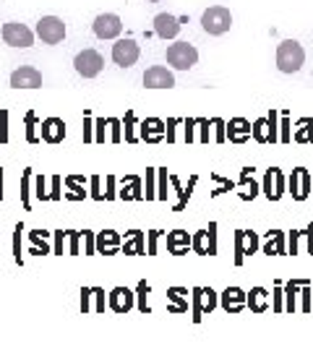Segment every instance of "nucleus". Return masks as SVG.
<instances>
[{
    "mask_svg": "<svg viewBox=\"0 0 313 352\" xmlns=\"http://www.w3.org/2000/svg\"><path fill=\"white\" fill-rule=\"evenodd\" d=\"M305 63V50H303L301 42L295 39H285L279 47H277V68L282 74H298Z\"/></svg>",
    "mask_w": 313,
    "mask_h": 352,
    "instance_id": "obj_1",
    "label": "nucleus"
},
{
    "mask_svg": "<svg viewBox=\"0 0 313 352\" xmlns=\"http://www.w3.org/2000/svg\"><path fill=\"white\" fill-rule=\"evenodd\" d=\"M201 26H204V32H206V34L219 37V34L230 32V26H233V16H230V11H227L225 6H212V8H206L204 16H201Z\"/></svg>",
    "mask_w": 313,
    "mask_h": 352,
    "instance_id": "obj_2",
    "label": "nucleus"
},
{
    "mask_svg": "<svg viewBox=\"0 0 313 352\" xmlns=\"http://www.w3.org/2000/svg\"><path fill=\"white\" fill-rule=\"evenodd\" d=\"M167 63L177 68V71H188V68H193L199 63V50L193 45H188V42H175V45L167 47Z\"/></svg>",
    "mask_w": 313,
    "mask_h": 352,
    "instance_id": "obj_3",
    "label": "nucleus"
},
{
    "mask_svg": "<svg viewBox=\"0 0 313 352\" xmlns=\"http://www.w3.org/2000/svg\"><path fill=\"white\" fill-rule=\"evenodd\" d=\"M37 34L45 45H58L65 37V24L58 16H42L37 21Z\"/></svg>",
    "mask_w": 313,
    "mask_h": 352,
    "instance_id": "obj_4",
    "label": "nucleus"
},
{
    "mask_svg": "<svg viewBox=\"0 0 313 352\" xmlns=\"http://www.w3.org/2000/svg\"><path fill=\"white\" fill-rule=\"evenodd\" d=\"M3 39L11 47H32L34 45V32L29 26L19 24V21H11V24L3 26Z\"/></svg>",
    "mask_w": 313,
    "mask_h": 352,
    "instance_id": "obj_5",
    "label": "nucleus"
},
{
    "mask_svg": "<svg viewBox=\"0 0 313 352\" xmlns=\"http://www.w3.org/2000/svg\"><path fill=\"white\" fill-rule=\"evenodd\" d=\"M76 71H78V76H84V78H94V76H100L102 65H105V60H102V55L97 50H84L76 55Z\"/></svg>",
    "mask_w": 313,
    "mask_h": 352,
    "instance_id": "obj_6",
    "label": "nucleus"
},
{
    "mask_svg": "<svg viewBox=\"0 0 313 352\" xmlns=\"http://www.w3.org/2000/svg\"><path fill=\"white\" fill-rule=\"evenodd\" d=\"M288 186H290V193H292V199H298V201H305V199L311 196V188H313L311 173H308L305 167H298V170H292V175H290Z\"/></svg>",
    "mask_w": 313,
    "mask_h": 352,
    "instance_id": "obj_7",
    "label": "nucleus"
},
{
    "mask_svg": "<svg viewBox=\"0 0 313 352\" xmlns=\"http://www.w3.org/2000/svg\"><path fill=\"white\" fill-rule=\"evenodd\" d=\"M120 32H123V21L115 13H100L94 19V34L100 39H115L120 37Z\"/></svg>",
    "mask_w": 313,
    "mask_h": 352,
    "instance_id": "obj_8",
    "label": "nucleus"
},
{
    "mask_svg": "<svg viewBox=\"0 0 313 352\" xmlns=\"http://www.w3.org/2000/svg\"><path fill=\"white\" fill-rule=\"evenodd\" d=\"M113 60L115 65H120V68H131V65L138 60V45L133 39H118L113 45Z\"/></svg>",
    "mask_w": 313,
    "mask_h": 352,
    "instance_id": "obj_9",
    "label": "nucleus"
},
{
    "mask_svg": "<svg viewBox=\"0 0 313 352\" xmlns=\"http://www.w3.org/2000/svg\"><path fill=\"white\" fill-rule=\"evenodd\" d=\"M217 308V295L212 287H196L193 289V321L199 324L201 316Z\"/></svg>",
    "mask_w": 313,
    "mask_h": 352,
    "instance_id": "obj_10",
    "label": "nucleus"
},
{
    "mask_svg": "<svg viewBox=\"0 0 313 352\" xmlns=\"http://www.w3.org/2000/svg\"><path fill=\"white\" fill-rule=\"evenodd\" d=\"M256 248H259V235L256 232H248V230H238L235 232V264H243L246 256L256 253Z\"/></svg>",
    "mask_w": 313,
    "mask_h": 352,
    "instance_id": "obj_11",
    "label": "nucleus"
},
{
    "mask_svg": "<svg viewBox=\"0 0 313 352\" xmlns=\"http://www.w3.org/2000/svg\"><path fill=\"white\" fill-rule=\"evenodd\" d=\"M11 87L13 89H37L42 87V74L32 65H21L11 74Z\"/></svg>",
    "mask_w": 313,
    "mask_h": 352,
    "instance_id": "obj_12",
    "label": "nucleus"
},
{
    "mask_svg": "<svg viewBox=\"0 0 313 352\" xmlns=\"http://www.w3.org/2000/svg\"><path fill=\"white\" fill-rule=\"evenodd\" d=\"M144 87L147 89H173L175 87V76L170 74L164 65H151L144 74Z\"/></svg>",
    "mask_w": 313,
    "mask_h": 352,
    "instance_id": "obj_13",
    "label": "nucleus"
},
{
    "mask_svg": "<svg viewBox=\"0 0 313 352\" xmlns=\"http://www.w3.org/2000/svg\"><path fill=\"white\" fill-rule=\"evenodd\" d=\"M263 193H266L269 201H279L282 199V193H285V175H282L279 167L266 170V175H263Z\"/></svg>",
    "mask_w": 313,
    "mask_h": 352,
    "instance_id": "obj_14",
    "label": "nucleus"
},
{
    "mask_svg": "<svg viewBox=\"0 0 313 352\" xmlns=\"http://www.w3.org/2000/svg\"><path fill=\"white\" fill-rule=\"evenodd\" d=\"M191 248L199 256H214L217 253V235H214V225H209V230H199L191 238Z\"/></svg>",
    "mask_w": 313,
    "mask_h": 352,
    "instance_id": "obj_15",
    "label": "nucleus"
},
{
    "mask_svg": "<svg viewBox=\"0 0 313 352\" xmlns=\"http://www.w3.org/2000/svg\"><path fill=\"white\" fill-rule=\"evenodd\" d=\"M274 118L277 113H272L269 118H261V120H256L253 123V139L259 141V144H274L279 136H277V126H274Z\"/></svg>",
    "mask_w": 313,
    "mask_h": 352,
    "instance_id": "obj_16",
    "label": "nucleus"
},
{
    "mask_svg": "<svg viewBox=\"0 0 313 352\" xmlns=\"http://www.w3.org/2000/svg\"><path fill=\"white\" fill-rule=\"evenodd\" d=\"M219 302L227 314H240L246 305H248V295L240 287H227L222 295H219Z\"/></svg>",
    "mask_w": 313,
    "mask_h": 352,
    "instance_id": "obj_17",
    "label": "nucleus"
},
{
    "mask_svg": "<svg viewBox=\"0 0 313 352\" xmlns=\"http://www.w3.org/2000/svg\"><path fill=\"white\" fill-rule=\"evenodd\" d=\"M180 19L175 16H170V13H160L157 19H154V34L162 39H175L177 32H180Z\"/></svg>",
    "mask_w": 313,
    "mask_h": 352,
    "instance_id": "obj_18",
    "label": "nucleus"
},
{
    "mask_svg": "<svg viewBox=\"0 0 313 352\" xmlns=\"http://www.w3.org/2000/svg\"><path fill=\"white\" fill-rule=\"evenodd\" d=\"M133 292L128 287H115L110 295H107V302H110V308H113L115 314H128L131 308H133Z\"/></svg>",
    "mask_w": 313,
    "mask_h": 352,
    "instance_id": "obj_19",
    "label": "nucleus"
},
{
    "mask_svg": "<svg viewBox=\"0 0 313 352\" xmlns=\"http://www.w3.org/2000/svg\"><path fill=\"white\" fill-rule=\"evenodd\" d=\"M120 248H123V240L115 230H105L97 235V253H102V256H115Z\"/></svg>",
    "mask_w": 313,
    "mask_h": 352,
    "instance_id": "obj_20",
    "label": "nucleus"
},
{
    "mask_svg": "<svg viewBox=\"0 0 313 352\" xmlns=\"http://www.w3.org/2000/svg\"><path fill=\"white\" fill-rule=\"evenodd\" d=\"M42 141H47V144H61L65 139V123H63L61 118H47V120H42Z\"/></svg>",
    "mask_w": 313,
    "mask_h": 352,
    "instance_id": "obj_21",
    "label": "nucleus"
},
{
    "mask_svg": "<svg viewBox=\"0 0 313 352\" xmlns=\"http://www.w3.org/2000/svg\"><path fill=\"white\" fill-rule=\"evenodd\" d=\"M250 133H253V126H250L248 120H243V118H233V120L227 123V139L233 141V144L248 141Z\"/></svg>",
    "mask_w": 313,
    "mask_h": 352,
    "instance_id": "obj_22",
    "label": "nucleus"
},
{
    "mask_svg": "<svg viewBox=\"0 0 313 352\" xmlns=\"http://www.w3.org/2000/svg\"><path fill=\"white\" fill-rule=\"evenodd\" d=\"M141 139L149 141V144H157V141L164 139V123L160 118H147L141 123Z\"/></svg>",
    "mask_w": 313,
    "mask_h": 352,
    "instance_id": "obj_23",
    "label": "nucleus"
},
{
    "mask_svg": "<svg viewBox=\"0 0 313 352\" xmlns=\"http://www.w3.org/2000/svg\"><path fill=\"white\" fill-rule=\"evenodd\" d=\"M118 196H120L123 201H141V199H144V193H141V177H136V175L123 177Z\"/></svg>",
    "mask_w": 313,
    "mask_h": 352,
    "instance_id": "obj_24",
    "label": "nucleus"
},
{
    "mask_svg": "<svg viewBox=\"0 0 313 352\" xmlns=\"http://www.w3.org/2000/svg\"><path fill=\"white\" fill-rule=\"evenodd\" d=\"M167 311H170V314H186L188 311V289H183V287L167 289Z\"/></svg>",
    "mask_w": 313,
    "mask_h": 352,
    "instance_id": "obj_25",
    "label": "nucleus"
},
{
    "mask_svg": "<svg viewBox=\"0 0 313 352\" xmlns=\"http://www.w3.org/2000/svg\"><path fill=\"white\" fill-rule=\"evenodd\" d=\"M123 253H128V256H144L147 253V243H144V232L141 230H131L125 235Z\"/></svg>",
    "mask_w": 313,
    "mask_h": 352,
    "instance_id": "obj_26",
    "label": "nucleus"
},
{
    "mask_svg": "<svg viewBox=\"0 0 313 352\" xmlns=\"http://www.w3.org/2000/svg\"><path fill=\"white\" fill-rule=\"evenodd\" d=\"M188 248H191V238H188V232L175 230V232H170V235H167V251L173 253V256H183V253H188Z\"/></svg>",
    "mask_w": 313,
    "mask_h": 352,
    "instance_id": "obj_27",
    "label": "nucleus"
},
{
    "mask_svg": "<svg viewBox=\"0 0 313 352\" xmlns=\"http://www.w3.org/2000/svg\"><path fill=\"white\" fill-rule=\"evenodd\" d=\"M248 308L253 314H263L269 308V292L263 287H253L248 292Z\"/></svg>",
    "mask_w": 313,
    "mask_h": 352,
    "instance_id": "obj_28",
    "label": "nucleus"
},
{
    "mask_svg": "<svg viewBox=\"0 0 313 352\" xmlns=\"http://www.w3.org/2000/svg\"><path fill=\"white\" fill-rule=\"evenodd\" d=\"M263 253L266 256H282L285 253V232L272 230L269 238H266V245H263Z\"/></svg>",
    "mask_w": 313,
    "mask_h": 352,
    "instance_id": "obj_29",
    "label": "nucleus"
},
{
    "mask_svg": "<svg viewBox=\"0 0 313 352\" xmlns=\"http://www.w3.org/2000/svg\"><path fill=\"white\" fill-rule=\"evenodd\" d=\"M65 186H68L65 199H71V201H81V199H87V190H84V177L71 175L68 180H65Z\"/></svg>",
    "mask_w": 313,
    "mask_h": 352,
    "instance_id": "obj_30",
    "label": "nucleus"
},
{
    "mask_svg": "<svg viewBox=\"0 0 313 352\" xmlns=\"http://www.w3.org/2000/svg\"><path fill=\"white\" fill-rule=\"evenodd\" d=\"M29 238H32V253L34 256H45V253H50V245H47V235L45 232H39V230H34V232H29Z\"/></svg>",
    "mask_w": 313,
    "mask_h": 352,
    "instance_id": "obj_31",
    "label": "nucleus"
},
{
    "mask_svg": "<svg viewBox=\"0 0 313 352\" xmlns=\"http://www.w3.org/2000/svg\"><path fill=\"white\" fill-rule=\"evenodd\" d=\"M295 141H301V144H311L313 141V120H301V128L295 131Z\"/></svg>",
    "mask_w": 313,
    "mask_h": 352,
    "instance_id": "obj_32",
    "label": "nucleus"
},
{
    "mask_svg": "<svg viewBox=\"0 0 313 352\" xmlns=\"http://www.w3.org/2000/svg\"><path fill=\"white\" fill-rule=\"evenodd\" d=\"M240 186H243V188H250V199H253V196H256V183H253V167H246V170H243V173H240Z\"/></svg>",
    "mask_w": 313,
    "mask_h": 352,
    "instance_id": "obj_33",
    "label": "nucleus"
},
{
    "mask_svg": "<svg viewBox=\"0 0 313 352\" xmlns=\"http://www.w3.org/2000/svg\"><path fill=\"white\" fill-rule=\"evenodd\" d=\"M34 123H37V115L29 113V115H26V139L32 141V144L37 141V133H34Z\"/></svg>",
    "mask_w": 313,
    "mask_h": 352,
    "instance_id": "obj_34",
    "label": "nucleus"
},
{
    "mask_svg": "<svg viewBox=\"0 0 313 352\" xmlns=\"http://www.w3.org/2000/svg\"><path fill=\"white\" fill-rule=\"evenodd\" d=\"M298 287H301V282H290V285H288V311H295V298H298Z\"/></svg>",
    "mask_w": 313,
    "mask_h": 352,
    "instance_id": "obj_35",
    "label": "nucleus"
},
{
    "mask_svg": "<svg viewBox=\"0 0 313 352\" xmlns=\"http://www.w3.org/2000/svg\"><path fill=\"white\" fill-rule=\"evenodd\" d=\"M29 180H32V170H24V180H21V199H24L26 209H29Z\"/></svg>",
    "mask_w": 313,
    "mask_h": 352,
    "instance_id": "obj_36",
    "label": "nucleus"
},
{
    "mask_svg": "<svg viewBox=\"0 0 313 352\" xmlns=\"http://www.w3.org/2000/svg\"><path fill=\"white\" fill-rule=\"evenodd\" d=\"M147 292H149V285H147V282H141V285H138V295H141V305H138V308H141L144 314L149 311V302H147Z\"/></svg>",
    "mask_w": 313,
    "mask_h": 352,
    "instance_id": "obj_37",
    "label": "nucleus"
},
{
    "mask_svg": "<svg viewBox=\"0 0 313 352\" xmlns=\"http://www.w3.org/2000/svg\"><path fill=\"white\" fill-rule=\"evenodd\" d=\"M125 141H136V133H133V113H125Z\"/></svg>",
    "mask_w": 313,
    "mask_h": 352,
    "instance_id": "obj_38",
    "label": "nucleus"
},
{
    "mask_svg": "<svg viewBox=\"0 0 313 352\" xmlns=\"http://www.w3.org/2000/svg\"><path fill=\"white\" fill-rule=\"evenodd\" d=\"M157 199L167 201V173L164 170H160V193H157Z\"/></svg>",
    "mask_w": 313,
    "mask_h": 352,
    "instance_id": "obj_39",
    "label": "nucleus"
},
{
    "mask_svg": "<svg viewBox=\"0 0 313 352\" xmlns=\"http://www.w3.org/2000/svg\"><path fill=\"white\" fill-rule=\"evenodd\" d=\"M21 230H24V227L16 225V240H13V248H16V261H19V264H21Z\"/></svg>",
    "mask_w": 313,
    "mask_h": 352,
    "instance_id": "obj_40",
    "label": "nucleus"
},
{
    "mask_svg": "<svg viewBox=\"0 0 313 352\" xmlns=\"http://www.w3.org/2000/svg\"><path fill=\"white\" fill-rule=\"evenodd\" d=\"M37 199H42V201H50V193L45 190V177H42V175L37 177Z\"/></svg>",
    "mask_w": 313,
    "mask_h": 352,
    "instance_id": "obj_41",
    "label": "nucleus"
},
{
    "mask_svg": "<svg viewBox=\"0 0 313 352\" xmlns=\"http://www.w3.org/2000/svg\"><path fill=\"white\" fill-rule=\"evenodd\" d=\"M68 238H71L68 253H71V256H76V253H78V238H81V232H68Z\"/></svg>",
    "mask_w": 313,
    "mask_h": 352,
    "instance_id": "obj_42",
    "label": "nucleus"
},
{
    "mask_svg": "<svg viewBox=\"0 0 313 352\" xmlns=\"http://www.w3.org/2000/svg\"><path fill=\"white\" fill-rule=\"evenodd\" d=\"M55 199H61V177H58V175L52 177V193H50V201H55Z\"/></svg>",
    "mask_w": 313,
    "mask_h": 352,
    "instance_id": "obj_43",
    "label": "nucleus"
},
{
    "mask_svg": "<svg viewBox=\"0 0 313 352\" xmlns=\"http://www.w3.org/2000/svg\"><path fill=\"white\" fill-rule=\"evenodd\" d=\"M157 238H160V230H154V232L149 235V256L157 253Z\"/></svg>",
    "mask_w": 313,
    "mask_h": 352,
    "instance_id": "obj_44",
    "label": "nucleus"
},
{
    "mask_svg": "<svg viewBox=\"0 0 313 352\" xmlns=\"http://www.w3.org/2000/svg\"><path fill=\"white\" fill-rule=\"evenodd\" d=\"M199 126H201V141H209V120H199Z\"/></svg>",
    "mask_w": 313,
    "mask_h": 352,
    "instance_id": "obj_45",
    "label": "nucleus"
},
{
    "mask_svg": "<svg viewBox=\"0 0 313 352\" xmlns=\"http://www.w3.org/2000/svg\"><path fill=\"white\" fill-rule=\"evenodd\" d=\"M91 188H94V193H91L94 199H105V196L100 193V177H91Z\"/></svg>",
    "mask_w": 313,
    "mask_h": 352,
    "instance_id": "obj_46",
    "label": "nucleus"
},
{
    "mask_svg": "<svg viewBox=\"0 0 313 352\" xmlns=\"http://www.w3.org/2000/svg\"><path fill=\"white\" fill-rule=\"evenodd\" d=\"M113 126V141H120V120H110Z\"/></svg>",
    "mask_w": 313,
    "mask_h": 352,
    "instance_id": "obj_47",
    "label": "nucleus"
},
{
    "mask_svg": "<svg viewBox=\"0 0 313 352\" xmlns=\"http://www.w3.org/2000/svg\"><path fill=\"white\" fill-rule=\"evenodd\" d=\"M105 126H107V120L102 118V120H97V128H100V133H97V141H105Z\"/></svg>",
    "mask_w": 313,
    "mask_h": 352,
    "instance_id": "obj_48",
    "label": "nucleus"
},
{
    "mask_svg": "<svg viewBox=\"0 0 313 352\" xmlns=\"http://www.w3.org/2000/svg\"><path fill=\"white\" fill-rule=\"evenodd\" d=\"M193 123L196 120H186V141H193Z\"/></svg>",
    "mask_w": 313,
    "mask_h": 352,
    "instance_id": "obj_49",
    "label": "nucleus"
},
{
    "mask_svg": "<svg viewBox=\"0 0 313 352\" xmlns=\"http://www.w3.org/2000/svg\"><path fill=\"white\" fill-rule=\"evenodd\" d=\"M305 235H308V251L313 253V225L308 227V232H305Z\"/></svg>",
    "mask_w": 313,
    "mask_h": 352,
    "instance_id": "obj_50",
    "label": "nucleus"
},
{
    "mask_svg": "<svg viewBox=\"0 0 313 352\" xmlns=\"http://www.w3.org/2000/svg\"><path fill=\"white\" fill-rule=\"evenodd\" d=\"M0 199H3V173H0Z\"/></svg>",
    "mask_w": 313,
    "mask_h": 352,
    "instance_id": "obj_51",
    "label": "nucleus"
},
{
    "mask_svg": "<svg viewBox=\"0 0 313 352\" xmlns=\"http://www.w3.org/2000/svg\"><path fill=\"white\" fill-rule=\"evenodd\" d=\"M149 3H160V0H149Z\"/></svg>",
    "mask_w": 313,
    "mask_h": 352,
    "instance_id": "obj_52",
    "label": "nucleus"
}]
</instances>
